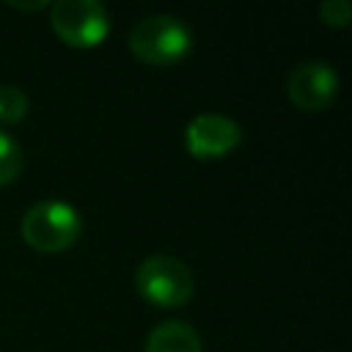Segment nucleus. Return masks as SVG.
I'll use <instances>...</instances> for the list:
<instances>
[{
  "label": "nucleus",
  "mask_w": 352,
  "mask_h": 352,
  "mask_svg": "<svg viewBox=\"0 0 352 352\" xmlns=\"http://www.w3.org/2000/svg\"><path fill=\"white\" fill-rule=\"evenodd\" d=\"M80 231H82V220H80L77 209L58 198L33 204L19 220L22 239L38 253L69 250L80 239Z\"/></svg>",
  "instance_id": "nucleus-1"
},
{
  "label": "nucleus",
  "mask_w": 352,
  "mask_h": 352,
  "mask_svg": "<svg viewBox=\"0 0 352 352\" xmlns=\"http://www.w3.org/2000/svg\"><path fill=\"white\" fill-rule=\"evenodd\" d=\"M192 47L190 28L170 14H151L132 25L129 50L148 66H170L182 60Z\"/></svg>",
  "instance_id": "nucleus-2"
},
{
  "label": "nucleus",
  "mask_w": 352,
  "mask_h": 352,
  "mask_svg": "<svg viewBox=\"0 0 352 352\" xmlns=\"http://www.w3.org/2000/svg\"><path fill=\"white\" fill-rule=\"evenodd\" d=\"M135 286L146 302L157 308H179L190 302L195 292V278L182 258L157 253V256H146L138 264Z\"/></svg>",
  "instance_id": "nucleus-3"
},
{
  "label": "nucleus",
  "mask_w": 352,
  "mask_h": 352,
  "mask_svg": "<svg viewBox=\"0 0 352 352\" xmlns=\"http://www.w3.org/2000/svg\"><path fill=\"white\" fill-rule=\"evenodd\" d=\"M50 22L58 38L77 50L99 47L110 30L107 8L99 0H58Z\"/></svg>",
  "instance_id": "nucleus-4"
},
{
  "label": "nucleus",
  "mask_w": 352,
  "mask_h": 352,
  "mask_svg": "<svg viewBox=\"0 0 352 352\" xmlns=\"http://www.w3.org/2000/svg\"><path fill=\"white\" fill-rule=\"evenodd\" d=\"M286 94L294 107L319 113L333 104L338 94V74L327 60H302L286 77Z\"/></svg>",
  "instance_id": "nucleus-5"
},
{
  "label": "nucleus",
  "mask_w": 352,
  "mask_h": 352,
  "mask_svg": "<svg viewBox=\"0 0 352 352\" xmlns=\"http://www.w3.org/2000/svg\"><path fill=\"white\" fill-rule=\"evenodd\" d=\"M242 143V126L223 113H201L184 129V148L195 160L228 157Z\"/></svg>",
  "instance_id": "nucleus-6"
},
{
  "label": "nucleus",
  "mask_w": 352,
  "mask_h": 352,
  "mask_svg": "<svg viewBox=\"0 0 352 352\" xmlns=\"http://www.w3.org/2000/svg\"><path fill=\"white\" fill-rule=\"evenodd\" d=\"M143 352H204V344L192 324L170 319L151 327V333L146 336Z\"/></svg>",
  "instance_id": "nucleus-7"
},
{
  "label": "nucleus",
  "mask_w": 352,
  "mask_h": 352,
  "mask_svg": "<svg viewBox=\"0 0 352 352\" xmlns=\"http://www.w3.org/2000/svg\"><path fill=\"white\" fill-rule=\"evenodd\" d=\"M19 170H22V146L8 132L0 129V187L16 182Z\"/></svg>",
  "instance_id": "nucleus-8"
},
{
  "label": "nucleus",
  "mask_w": 352,
  "mask_h": 352,
  "mask_svg": "<svg viewBox=\"0 0 352 352\" xmlns=\"http://www.w3.org/2000/svg\"><path fill=\"white\" fill-rule=\"evenodd\" d=\"M28 94L16 85H0V124H16L28 116Z\"/></svg>",
  "instance_id": "nucleus-9"
},
{
  "label": "nucleus",
  "mask_w": 352,
  "mask_h": 352,
  "mask_svg": "<svg viewBox=\"0 0 352 352\" xmlns=\"http://www.w3.org/2000/svg\"><path fill=\"white\" fill-rule=\"evenodd\" d=\"M319 16L327 28H346L352 19V6L349 0H324L319 6Z\"/></svg>",
  "instance_id": "nucleus-10"
},
{
  "label": "nucleus",
  "mask_w": 352,
  "mask_h": 352,
  "mask_svg": "<svg viewBox=\"0 0 352 352\" xmlns=\"http://www.w3.org/2000/svg\"><path fill=\"white\" fill-rule=\"evenodd\" d=\"M14 8H28V11H36V8H47V3L44 0H38V3H11Z\"/></svg>",
  "instance_id": "nucleus-11"
}]
</instances>
